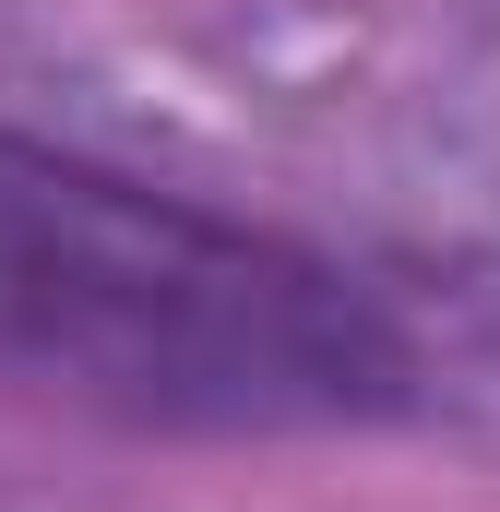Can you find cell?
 <instances>
[{
    "mask_svg": "<svg viewBox=\"0 0 500 512\" xmlns=\"http://www.w3.org/2000/svg\"><path fill=\"white\" fill-rule=\"evenodd\" d=\"M0 358L155 417H346L405 370L346 274L36 143H0Z\"/></svg>",
    "mask_w": 500,
    "mask_h": 512,
    "instance_id": "1",
    "label": "cell"
}]
</instances>
